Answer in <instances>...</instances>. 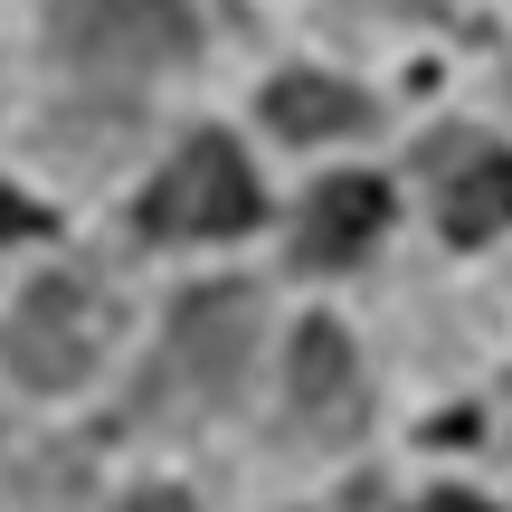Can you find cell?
I'll return each mask as SVG.
<instances>
[{
	"label": "cell",
	"mask_w": 512,
	"mask_h": 512,
	"mask_svg": "<svg viewBox=\"0 0 512 512\" xmlns=\"http://www.w3.org/2000/svg\"><path fill=\"white\" fill-rule=\"evenodd\" d=\"M114 342V294L86 285V275H48V285L19 294L10 332H0V351H10V370L29 389H76L95 361H105Z\"/></svg>",
	"instance_id": "obj_1"
},
{
	"label": "cell",
	"mask_w": 512,
	"mask_h": 512,
	"mask_svg": "<svg viewBox=\"0 0 512 512\" xmlns=\"http://www.w3.org/2000/svg\"><path fill=\"white\" fill-rule=\"evenodd\" d=\"M256 209H266L256 200V171L238 162L228 133H190L181 162L143 190V228L152 238H238V228H256Z\"/></svg>",
	"instance_id": "obj_2"
},
{
	"label": "cell",
	"mask_w": 512,
	"mask_h": 512,
	"mask_svg": "<svg viewBox=\"0 0 512 512\" xmlns=\"http://www.w3.org/2000/svg\"><path fill=\"white\" fill-rule=\"evenodd\" d=\"M57 57L86 76H143L190 57V10L181 0H57Z\"/></svg>",
	"instance_id": "obj_3"
},
{
	"label": "cell",
	"mask_w": 512,
	"mask_h": 512,
	"mask_svg": "<svg viewBox=\"0 0 512 512\" xmlns=\"http://www.w3.org/2000/svg\"><path fill=\"white\" fill-rule=\"evenodd\" d=\"M247 342H256V294L247 285H209V294H190V304L171 313V370H190L209 399L238 389Z\"/></svg>",
	"instance_id": "obj_4"
},
{
	"label": "cell",
	"mask_w": 512,
	"mask_h": 512,
	"mask_svg": "<svg viewBox=\"0 0 512 512\" xmlns=\"http://www.w3.org/2000/svg\"><path fill=\"white\" fill-rule=\"evenodd\" d=\"M389 228V190L380 181H361V171H342V181H323L304 200V228H294V266H361L370 238Z\"/></svg>",
	"instance_id": "obj_5"
},
{
	"label": "cell",
	"mask_w": 512,
	"mask_h": 512,
	"mask_svg": "<svg viewBox=\"0 0 512 512\" xmlns=\"http://www.w3.org/2000/svg\"><path fill=\"white\" fill-rule=\"evenodd\" d=\"M361 351L342 342L332 323H304L294 332V418L313 427V437H351L361 427Z\"/></svg>",
	"instance_id": "obj_6"
},
{
	"label": "cell",
	"mask_w": 512,
	"mask_h": 512,
	"mask_svg": "<svg viewBox=\"0 0 512 512\" xmlns=\"http://www.w3.org/2000/svg\"><path fill=\"white\" fill-rule=\"evenodd\" d=\"M437 219H446V238L456 247H484V238H503L512 228V152L494 143H465L456 162H437Z\"/></svg>",
	"instance_id": "obj_7"
},
{
	"label": "cell",
	"mask_w": 512,
	"mask_h": 512,
	"mask_svg": "<svg viewBox=\"0 0 512 512\" xmlns=\"http://www.w3.org/2000/svg\"><path fill=\"white\" fill-rule=\"evenodd\" d=\"M266 124L294 133V143H323V133H361L370 124V95L342 86V76H275L266 86Z\"/></svg>",
	"instance_id": "obj_8"
},
{
	"label": "cell",
	"mask_w": 512,
	"mask_h": 512,
	"mask_svg": "<svg viewBox=\"0 0 512 512\" xmlns=\"http://www.w3.org/2000/svg\"><path fill=\"white\" fill-rule=\"evenodd\" d=\"M10 238H48V209L19 200V190H0V247H10Z\"/></svg>",
	"instance_id": "obj_9"
},
{
	"label": "cell",
	"mask_w": 512,
	"mask_h": 512,
	"mask_svg": "<svg viewBox=\"0 0 512 512\" xmlns=\"http://www.w3.org/2000/svg\"><path fill=\"white\" fill-rule=\"evenodd\" d=\"M418 512H494V503H475V494H427Z\"/></svg>",
	"instance_id": "obj_10"
},
{
	"label": "cell",
	"mask_w": 512,
	"mask_h": 512,
	"mask_svg": "<svg viewBox=\"0 0 512 512\" xmlns=\"http://www.w3.org/2000/svg\"><path fill=\"white\" fill-rule=\"evenodd\" d=\"M124 512H190V503H181V494H133Z\"/></svg>",
	"instance_id": "obj_11"
},
{
	"label": "cell",
	"mask_w": 512,
	"mask_h": 512,
	"mask_svg": "<svg viewBox=\"0 0 512 512\" xmlns=\"http://www.w3.org/2000/svg\"><path fill=\"white\" fill-rule=\"evenodd\" d=\"M408 10H437V0H408Z\"/></svg>",
	"instance_id": "obj_12"
}]
</instances>
